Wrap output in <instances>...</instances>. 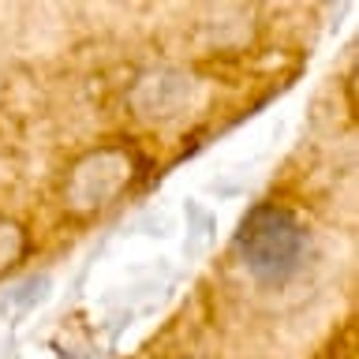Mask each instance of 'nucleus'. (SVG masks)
<instances>
[{
    "label": "nucleus",
    "mask_w": 359,
    "mask_h": 359,
    "mask_svg": "<svg viewBox=\"0 0 359 359\" xmlns=\"http://www.w3.org/2000/svg\"><path fill=\"white\" fill-rule=\"evenodd\" d=\"M15 251H19V232L0 221V266H4L8 258H15Z\"/></svg>",
    "instance_id": "3"
},
{
    "label": "nucleus",
    "mask_w": 359,
    "mask_h": 359,
    "mask_svg": "<svg viewBox=\"0 0 359 359\" xmlns=\"http://www.w3.org/2000/svg\"><path fill=\"white\" fill-rule=\"evenodd\" d=\"M240 251L247 258V269L258 280L280 285L299 269L307 240L285 210H255L240 229Z\"/></svg>",
    "instance_id": "1"
},
{
    "label": "nucleus",
    "mask_w": 359,
    "mask_h": 359,
    "mask_svg": "<svg viewBox=\"0 0 359 359\" xmlns=\"http://www.w3.org/2000/svg\"><path fill=\"white\" fill-rule=\"evenodd\" d=\"M45 288H49V277H30V280H22L15 292H8V296H4V314H22L27 307H34V303L45 296Z\"/></svg>",
    "instance_id": "2"
}]
</instances>
